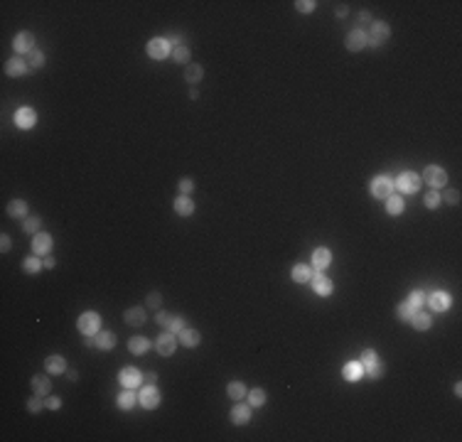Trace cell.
<instances>
[{
	"mask_svg": "<svg viewBox=\"0 0 462 442\" xmlns=\"http://www.w3.org/2000/svg\"><path fill=\"white\" fill-rule=\"evenodd\" d=\"M76 324H79V332H82V334H86V337H96L99 332H101V317H99L96 312H84Z\"/></svg>",
	"mask_w": 462,
	"mask_h": 442,
	"instance_id": "1",
	"label": "cell"
},
{
	"mask_svg": "<svg viewBox=\"0 0 462 442\" xmlns=\"http://www.w3.org/2000/svg\"><path fill=\"white\" fill-rule=\"evenodd\" d=\"M423 179H426L433 189H440V187L447 184V172L443 167H438V165H430V167H426V172H423Z\"/></svg>",
	"mask_w": 462,
	"mask_h": 442,
	"instance_id": "2",
	"label": "cell"
},
{
	"mask_svg": "<svg viewBox=\"0 0 462 442\" xmlns=\"http://www.w3.org/2000/svg\"><path fill=\"white\" fill-rule=\"evenodd\" d=\"M394 179L391 177H386V174H381V177H376L374 182H371V194L374 197H379V199H386V197H391V192H394Z\"/></svg>",
	"mask_w": 462,
	"mask_h": 442,
	"instance_id": "3",
	"label": "cell"
},
{
	"mask_svg": "<svg viewBox=\"0 0 462 442\" xmlns=\"http://www.w3.org/2000/svg\"><path fill=\"white\" fill-rule=\"evenodd\" d=\"M394 184H396V187H398L403 194H413V192H418V187H420V177H418L415 172H401Z\"/></svg>",
	"mask_w": 462,
	"mask_h": 442,
	"instance_id": "4",
	"label": "cell"
},
{
	"mask_svg": "<svg viewBox=\"0 0 462 442\" xmlns=\"http://www.w3.org/2000/svg\"><path fill=\"white\" fill-rule=\"evenodd\" d=\"M389 34H391V27L386 25V22H374L371 25V32L366 34V45H371V47H379L383 40H389Z\"/></svg>",
	"mask_w": 462,
	"mask_h": 442,
	"instance_id": "5",
	"label": "cell"
},
{
	"mask_svg": "<svg viewBox=\"0 0 462 442\" xmlns=\"http://www.w3.org/2000/svg\"><path fill=\"white\" fill-rule=\"evenodd\" d=\"M138 398H140V405L143 408H158L160 405V393H158V388L152 386V383H148V386H143V391L138 393Z\"/></svg>",
	"mask_w": 462,
	"mask_h": 442,
	"instance_id": "6",
	"label": "cell"
},
{
	"mask_svg": "<svg viewBox=\"0 0 462 442\" xmlns=\"http://www.w3.org/2000/svg\"><path fill=\"white\" fill-rule=\"evenodd\" d=\"M118 379H121V383L126 388H138L143 383V374L138 371V368H133V366H126L123 371L118 374Z\"/></svg>",
	"mask_w": 462,
	"mask_h": 442,
	"instance_id": "7",
	"label": "cell"
},
{
	"mask_svg": "<svg viewBox=\"0 0 462 442\" xmlns=\"http://www.w3.org/2000/svg\"><path fill=\"white\" fill-rule=\"evenodd\" d=\"M148 54L152 59H165L170 54V42L163 40V37H158V40H150L148 42Z\"/></svg>",
	"mask_w": 462,
	"mask_h": 442,
	"instance_id": "8",
	"label": "cell"
},
{
	"mask_svg": "<svg viewBox=\"0 0 462 442\" xmlns=\"http://www.w3.org/2000/svg\"><path fill=\"white\" fill-rule=\"evenodd\" d=\"M346 49H352V52H359V49H364L366 47V32L364 30H352L349 34H346Z\"/></svg>",
	"mask_w": 462,
	"mask_h": 442,
	"instance_id": "9",
	"label": "cell"
},
{
	"mask_svg": "<svg viewBox=\"0 0 462 442\" xmlns=\"http://www.w3.org/2000/svg\"><path fill=\"white\" fill-rule=\"evenodd\" d=\"M13 47H15V52L30 54V52L34 49V34H32V32H20V34H15Z\"/></svg>",
	"mask_w": 462,
	"mask_h": 442,
	"instance_id": "10",
	"label": "cell"
},
{
	"mask_svg": "<svg viewBox=\"0 0 462 442\" xmlns=\"http://www.w3.org/2000/svg\"><path fill=\"white\" fill-rule=\"evenodd\" d=\"M175 347H177V339H175L172 332H165V334H160L158 342H155V349H158V354H163V356H170V354L175 351Z\"/></svg>",
	"mask_w": 462,
	"mask_h": 442,
	"instance_id": "11",
	"label": "cell"
},
{
	"mask_svg": "<svg viewBox=\"0 0 462 442\" xmlns=\"http://www.w3.org/2000/svg\"><path fill=\"white\" fill-rule=\"evenodd\" d=\"M37 123V113L32 108H17L15 110V126L17 128H32Z\"/></svg>",
	"mask_w": 462,
	"mask_h": 442,
	"instance_id": "12",
	"label": "cell"
},
{
	"mask_svg": "<svg viewBox=\"0 0 462 442\" xmlns=\"http://www.w3.org/2000/svg\"><path fill=\"white\" fill-rule=\"evenodd\" d=\"M310 283H313V287H315L317 295H325V298H327V295H332V283H330V278H327L322 270H317V273L310 278Z\"/></svg>",
	"mask_w": 462,
	"mask_h": 442,
	"instance_id": "13",
	"label": "cell"
},
{
	"mask_svg": "<svg viewBox=\"0 0 462 442\" xmlns=\"http://www.w3.org/2000/svg\"><path fill=\"white\" fill-rule=\"evenodd\" d=\"M32 248H34V255H45V253H50V248H52V236H50V234H34Z\"/></svg>",
	"mask_w": 462,
	"mask_h": 442,
	"instance_id": "14",
	"label": "cell"
},
{
	"mask_svg": "<svg viewBox=\"0 0 462 442\" xmlns=\"http://www.w3.org/2000/svg\"><path fill=\"white\" fill-rule=\"evenodd\" d=\"M330 263H332L330 248H317V251L313 253V266H315V270H325Z\"/></svg>",
	"mask_w": 462,
	"mask_h": 442,
	"instance_id": "15",
	"label": "cell"
},
{
	"mask_svg": "<svg viewBox=\"0 0 462 442\" xmlns=\"http://www.w3.org/2000/svg\"><path fill=\"white\" fill-rule=\"evenodd\" d=\"M251 420V405H244L239 403L234 410H231V423H236V425H246Z\"/></svg>",
	"mask_w": 462,
	"mask_h": 442,
	"instance_id": "16",
	"label": "cell"
},
{
	"mask_svg": "<svg viewBox=\"0 0 462 442\" xmlns=\"http://www.w3.org/2000/svg\"><path fill=\"white\" fill-rule=\"evenodd\" d=\"M428 302H430V307H433L435 312H445V310L450 307V295H447V292H433L430 298H428Z\"/></svg>",
	"mask_w": 462,
	"mask_h": 442,
	"instance_id": "17",
	"label": "cell"
},
{
	"mask_svg": "<svg viewBox=\"0 0 462 442\" xmlns=\"http://www.w3.org/2000/svg\"><path fill=\"white\" fill-rule=\"evenodd\" d=\"M342 374H344L346 381H359V379L364 376V366L357 363V361H352V363H346V366L342 368Z\"/></svg>",
	"mask_w": 462,
	"mask_h": 442,
	"instance_id": "18",
	"label": "cell"
},
{
	"mask_svg": "<svg viewBox=\"0 0 462 442\" xmlns=\"http://www.w3.org/2000/svg\"><path fill=\"white\" fill-rule=\"evenodd\" d=\"M45 368H47L50 374H54V376H57V374H64V371H66V363H64V359H62V356H57V354H54V356H50V359L45 361Z\"/></svg>",
	"mask_w": 462,
	"mask_h": 442,
	"instance_id": "19",
	"label": "cell"
},
{
	"mask_svg": "<svg viewBox=\"0 0 462 442\" xmlns=\"http://www.w3.org/2000/svg\"><path fill=\"white\" fill-rule=\"evenodd\" d=\"M175 211H177L180 216H189L192 211H195V204H192V199H189L187 194H182V197L175 199Z\"/></svg>",
	"mask_w": 462,
	"mask_h": 442,
	"instance_id": "20",
	"label": "cell"
},
{
	"mask_svg": "<svg viewBox=\"0 0 462 442\" xmlns=\"http://www.w3.org/2000/svg\"><path fill=\"white\" fill-rule=\"evenodd\" d=\"M180 342H182L184 347H197V344H199V332L184 327V329L180 332Z\"/></svg>",
	"mask_w": 462,
	"mask_h": 442,
	"instance_id": "21",
	"label": "cell"
},
{
	"mask_svg": "<svg viewBox=\"0 0 462 442\" xmlns=\"http://www.w3.org/2000/svg\"><path fill=\"white\" fill-rule=\"evenodd\" d=\"M25 69H27V62H22V59H17V57H13V59L5 64L8 77H20V74H25Z\"/></svg>",
	"mask_w": 462,
	"mask_h": 442,
	"instance_id": "22",
	"label": "cell"
},
{
	"mask_svg": "<svg viewBox=\"0 0 462 442\" xmlns=\"http://www.w3.org/2000/svg\"><path fill=\"white\" fill-rule=\"evenodd\" d=\"M123 319L128 322V324H143L145 322V310L143 307H131V310H126V315H123Z\"/></svg>",
	"mask_w": 462,
	"mask_h": 442,
	"instance_id": "23",
	"label": "cell"
},
{
	"mask_svg": "<svg viewBox=\"0 0 462 442\" xmlns=\"http://www.w3.org/2000/svg\"><path fill=\"white\" fill-rule=\"evenodd\" d=\"M32 388H34L37 395H47L50 388H52V383H50L47 376H34V379H32Z\"/></svg>",
	"mask_w": 462,
	"mask_h": 442,
	"instance_id": "24",
	"label": "cell"
},
{
	"mask_svg": "<svg viewBox=\"0 0 462 442\" xmlns=\"http://www.w3.org/2000/svg\"><path fill=\"white\" fill-rule=\"evenodd\" d=\"M94 339H96V347H99V349H113V344H116L113 332H99Z\"/></svg>",
	"mask_w": 462,
	"mask_h": 442,
	"instance_id": "25",
	"label": "cell"
},
{
	"mask_svg": "<svg viewBox=\"0 0 462 442\" xmlns=\"http://www.w3.org/2000/svg\"><path fill=\"white\" fill-rule=\"evenodd\" d=\"M411 322H413V327H415V329H420V332H423V329H428V327H430V322H433V319H430V315H428V312H418V310H415V315L411 317Z\"/></svg>",
	"mask_w": 462,
	"mask_h": 442,
	"instance_id": "26",
	"label": "cell"
},
{
	"mask_svg": "<svg viewBox=\"0 0 462 442\" xmlns=\"http://www.w3.org/2000/svg\"><path fill=\"white\" fill-rule=\"evenodd\" d=\"M128 349H131L133 354H145V351L150 349V342H148L145 337H133V339L128 342Z\"/></svg>",
	"mask_w": 462,
	"mask_h": 442,
	"instance_id": "27",
	"label": "cell"
},
{
	"mask_svg": "<svg viewBox=\"0 0 462 442\" xmlns=\"http://www.w3.org/2000/svg\"><path fill=\"white\" fill-rule=\"evenodd\" d=\"M226 393H229V398H234V400H241V398H246V386L244 383H229L226 386Z\"/></svg>",
	"mask_w": 462,
	"mask_h": 442,
	"instance_id": "28",
	"label": "cell"
},
{
	"mask_svg": "<svg viewBox=\"0 0 462 442\" xmlns=\"http://www.w3.org/2000/svg\"><path fill=\"white\" fill-rule=\"evenodd\" d=\"M135 393H133V388H128L126 393H121L118 395V408H123V410H131L133 408V403H135Z\"/></svg>",
	"mask_w": 462,
	"mask_h": 442,
	"instance_id": "29",
	"label": "cell"
},
{
	"mask_svg": "<svg viewBox=\"0 0 462 442\" xmlns=\"http://www.w3.org/2000/svg\"><path fill=\"white\" fill-rule=\"evenodd\" d=\"M202 74H204V71H202V66H199V64H189V66L184 69V77H187V81H189V84H197V81L202 79Z\"/></svg>",
	"mask_w": 462,
	"mask_h": 442,
	"instance_id": "30",
	"label": "cell"
},
{
	"mask_svg": "<svg viewBox=\"0 0 462 442\" xmlns=\"http://www.w3.org/2000/svg\"><path fill=\"white\" fill-rule=\"evenodd\" d=\"M8 214H10V216H25V214H27V202L13 199V202L8 204Z\"/></svg>",
	"mask_w": 462,
	"mask_h": 442,
	"instance_id": "31",
	"label": "cell"
},
{
	"mask_svg": "<svg viewBox=\"0 0 462 442\" xmlns=\"http://www.w3.org/2000/svg\"><path fill=\"white\" fill-rule=\"evenodd\" d=\"M310 278H313V273H310V268H307V266H295V268H293V280H295V283H307Z\"/></svg>",
	"mask_w": 462,
	"mask_h": 442,
	"instance_id": "32",
	"label": "cell"
},
{
	"mask_svg": "<svg viewBox=\"0 0 462 442\" xmlns=\"http://www.w3.org/2000/svg\"><path fill=\"white\" fill-rule=\"evenodd\" d=\"M386 199H389V202H386V211H389V214L396 216V214L403 211V199H401V197H394V194H391V197H386Z\"/></svg>",
	"mask_w": 462,
	"mask_h": 442,
	"instance_id": "33",
	"label": "cell"
},
{
	"mask_svg": "<svg viewBox=\"0 0 462 442\" xmlns=\"http://www.w3.org/2000/svg\"><path fill=\"white\" fill-rule=\"evenodd\" d=\"M45 64V54L40 52V49H32L30 54H27V66H34V69H40Z\"/></svg>",
	"mask_w": 462,
	"mask_h": 442,
	"instance_id": "34",
	"label": "cell"
},
{
	"mask_svg": "<svg viewBox=\"0 0 462 442\" xmlns=\"http://www.w3.org/2000/svg\"><path fill=\"white\" fill-rule=\"evenodd\" d=\"M364 371L369 374V379H379V376L383 374V363L376 359V361H371V363H366V366H364Z\"/></svg>",
	"mask_w": 462,
	"mask_h": 442,
	"instance_id": "35",
	"label": "cell"
},
{
	"mask_svg": "<svg viewBox=\"0 0 462 442\" xmlns=\"http://www.w3.org/2000/svg\"><path fill=\"white\" fill-rule=\"evenodd\" d=\"M413 315H415V307H413L411 302H401V305H398V317H401L403 322H411Z\"/></svg>",
	"mask_w": 462,
	"mask_h": 442,
	"instance_id": "36",
	"label": "cell"
},
{
	"mask_svg": "<svg viewBox=\"0 0 462 442\" xmlns=\"http://www.w3.org/2000/svg\"><path fill=\"white\" fill-rule=\"evenodd\" d=\"M40 268H42V263L37 261L34 255L25 258V263H22V270H25V273H30V275H32V273H37V270H40Z\"/></svg>",
	"mask_w": 462,
	"mask_h": 442,
	"instance_id": "37",
	"label": "cell"
},
{
	"mask_svg": "<svg viewBox=\"0 0 462 442\" xmlns=\"http://www.w3.org/2000/svg\"><path fill=\"white\" fill-rule=\"evenodd\" d=\"M426 300H428V295L423 292V290H413V292H411V298H408V302H411L415 310H418L423 302H426Z\"/></svg>",
	"mask_w": 462,
	"mask_h": 442,
	"instance_id": "38",
	"label": "cell"
},
{
	"mask_svg": "<svg viewBox=\"0 0 462 442\" xmlns=\"http://www.w3.org/2000/svg\"><path fill=\"white\" fill-rule=\"evenodd\" d=\"M248 400H251V405H256V408H258V405H263V403H265V393H263L261 388H253V391H251V395H248Z\"/></svg>",
	"mask_w": 462,
	"mask_h": 442,
	"instance_id": "39",
	"label": "cell"
},
{
	"mask_svg": "<svg viewBox=\"0 0 462 442\" xmlns=\"http://www.w3.org/2000/svg\"><path fill=\"white\" fill-rule=\"evenodd\" d=\"M40 224H42V221L37 219V216H30V219L25 221V226H22V229H25L27 234H37V229H40Z\"/></svg>",
	"mask_w": 462,
	"mask_h": 442,
	"instance_id": "40",
	"label": "cell"
},
{
	"mask_svg": "<svg viewBox=\"0 0 462 442\" xmlns=\"http://www.w3.org/2000/svg\"><path fill=\"white\" fill-rule=\"evenodd\" d=\"M172 59H175V62H180V64L189 62V52H187V47H177V49L172 52Z\"/></svg>",
	"mask_w": 462,
	"mask_h": 442,
	"instance_id": "41",
	"label": "cell"
},
{
	"mask_svg": "<svg viewBox=\"0 0 462 442\" xmlns=\"http://www.w3.org/2000/svg\"><path fill=\"white\" fill-rule=\"evenodd\" d=\"M438 204H440V194H438V189L428 192V194H426V206H428V209H435Z\"/></svg>",
	"mask_w": 462,
	"mask_h": 442,
	"instance_id": "42",
	"label": "cell"
},
{
	"mask_svg": "<svg viewBox=\"0 0 462 442\" xmlns=\"http://www.w3.org/2000/svg\"><path fill=\"white\" fill-rule=\"evenodd\" d=\"M182 329H184V319H182V317H172V322H170L167 332H172V334H180Z\"/></svg>",
	"mask_w": 462,
	"mask_h": 442,
	"instance_id": "43",
	"label": "cell"
},
{
	"mask_svg": "<svg viewBox=\"0 0 462 442\" xmlns=\"http://www.w3.org/2000/svg\"><path fill=\"white\" fill-rule=\"evenodd\" d=\"M295 8H297L300 13H313V10H315V3H313V0H297Z\"/></svg>",
	"mask_w": 462,
	"mask_h": 442,
	"instance_id": "44",
	"label": "cell"
},
{
	"mask_svg": "<svg viewBox=\"0 0 462 442\" xmlns=\"http://www.w3.org/2000/svg\"><path fill=\"white\" fill-rule=\"evenodd\" d=\"M192 189H195V182H192L189 177H184V179H180V192H182V194H189Z\"/></svg>",
	"mask_w": 462,
	"mask_h": 442,
	"instance_id": "45",
	"label": "cell"
},
{
	"mask_svg": "<svg viewBox=\"0 0 462 442\" xmlns=\"http://www.w3.org/2000/svg\"><path fill=\"white\" fill-rule=\"evenodd\" d=\"M160 302H163V295H160V292H150V295H148V305H150V307H160Z\"/></svg>",
	"mask_w": 462,
	"mask_h": 442,
	"instance_id": "46",
	"label": "cell"
},
{
	"mask_svg": "<svg viewBox=\"0 0 462 442\" xmlns=\"http://www.w3.org/2000/svg\"><path fill=\"white\" fill-rule=\"evenodd\" d=\"M371 361H376V351H374V349L362 351V366H366V363H371Z\"/></svg>",
	"mask_w": 462,
	"mask_h": 442,
	"instance_id": "47",
	"label": "cell"
},
{
	"mask_svg": "<svg viewBox=\"0 0 462 442\" xmlns=\"http://www.w3.org/2000/svg\"><path fill=\"white\" fill-rule=\"evenodd\" d=\"M27 410H30V413H40V410H42V400H40V398H32V400L27 403Z\"/></svg>",
	"mask_w": 462,
	"mask_h": 442,
	"instance_id": "48",
	"label": "cell"
},
{
	"mask_svg": "<svg viewBox=\"0 0 462 442\" xmlns=\"http://www.w3.org/2000/svg\"><path fill=\"white\" fill-rule=\"evenodd\" d=\"M170 322H172V317L167 312H158V324L160 327H170Z\"/></svg>",
	"mask_w": 462,
	"mask_h": 442,
	"instance_id": "49",
	"label": "cell"
},
{
	"mask_svg": "<svg viewBox=\"0 0 462 442\" xmlns=\"http://www.w3.org/2000/svg\"><path fill=\"white\" fill-rule=\"evenodd\" d=\"M10 246H13V243H10V236H8V234H3V236H0V248H3V253H8V251H10Z\"/></svg>",
	"mask_w": 462,
	"mask_h": 442,
	"instance_id": "50",
	"label": "cell"
},
{
	"mask_svg": "<svg viewBox=\"0 0 462 442\" xmlns=\"http://www.w3.org/2000/svg\"><path fill=\"white\" fill-rule=\"evenodd\" d=\"M445 202H450V204H457V202H460V192H457V189H450V192L445 194Z\"/></svg>",
	"mask_w": 462,
	"mask_h": 442,
	"instance_id": "51",
	"label": "cell"
},
{
	"mask_svg": "<svg viewBox=\"0 0 462 442\" xmlns=\"http://www.w3.org/2000/svg\"><path fill=\"white\" fill-rule=\"evenodd\" d=\"M45 405H47V408H52V410H57L59 405H62V400H59V398H47V400H45Z\"/></svg>",
	"mask_w": 462,
	"mask_h": 442,
	"instance_id": "52",
	"label": "cell"
},
{
	"mask_svg": "<svg viewBox=\"0 0 462 442\" xmlns=\"http://www.w3.org/2000/svg\"><path fill=\"white\" fill-rule=\"evenodd\" d=\"M167 42H170V45H172V42H175V45H182V34H170Z\"/></svg>",
	"mask_w": 462,
	"mask_h": 442,
	"instance_id": "53",
	"label": "cell"
},
{
	"mask_svg": "<svg viewBox=\"0 0 462 442\" xmlns=\"http://www.w3.org/2000/svg\"><path fill=\"white\" fill-rule=\"evenodd\" d=\"M155 379H158V376H155V374H152V371L143 376V381H148V383H155Z\"/></svg>",
	"mask_w": 462,
	"mask_h": 442,
	"instance_id": "54",
	"label": "cell"
},
{
	"mask_svg": "<svg viewBox=\"0 0 462 442\" xmlns=\"http://www.w3.org/2000/svg\"><path fill=\"white\" fill-rule=\"evenodd\" d=\"M42 266H45V268H54V258H45Z\"/></svg>",
	"mask_w": 462,
	"mask_h": 442,
	"instance_id": "55",
	"label": "cell"
}]
</instances>
